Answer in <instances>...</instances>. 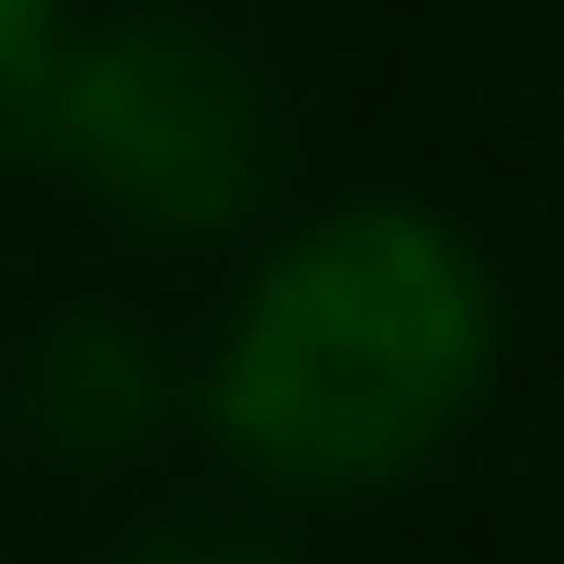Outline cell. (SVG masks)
<instances>
[{"instance_id":"obj_1","label":"cell","mask_w":564,"mask_h":564,"mask_svg":"<svg viewBox=\"0 0 564 564\" xmlns=\"http://www.w3.org/2000/svg\"><path fill=\"white\" fill-rule=\"evenodd\" d=\"M513 372V282L436 193H321L245 245L193 347V436L270 513L423 488Z\"/></svg>"},{"instance_id":"obj_2","label":"cell","mask_w":564,"mask_h":564,"mask_svg":"<svg viewBox=\"0 0 564 564\" xmlns=\"http://www.w3.org/2000/svg\"><path fill=\"white\" fill-rule=\"evenodd\" d=\"M0 154L39 167L65 206H90L116 245L245 257L282 218L295 116L245 26H218L193 0H77Z\"/></svg>"},{"instance_id":"obj_3","label":"cell","mask_w":564,"mask_h":564,"mask_svg":"<svg viewBox=\"0 0 564 564\" xmlns=\"http://www.w3.org/2000/svg\"><path fill=\"white\" fill-rule=\"evenodd\" d=\"M0 423L52 475H129V462H154L193 423V359L141 308L65 295V308H39L13 334V359H0Z\"/></svg>"},{"instance_id":"obj_4","label":"cell","mask_w":564,"mask_h":564,"mask_svg":"<svg viewBox=\"0 0 564 564\" xmlns=\"http://www.w3.org/2000/svg\"><path fill=\"white\" fill-rule=\"evenodd\" d=\"M116 564H308V539L270 500H180V513H141Z\"/></svg>"},{"instance_id":"obj_5","label":"cell","mask_w":564,"mask_h":564,"mask_svg":"<svg viewBox=\"0 0 564 564\" xmlns=\"http://www.w3.org/2000/svg\"><path fill=\"white\" fill-rule=\"evenodd\" d=\"M65 26H77V0H0V129L26 116V90H39V65H52Z\"/></svg>"}]
</instances>
